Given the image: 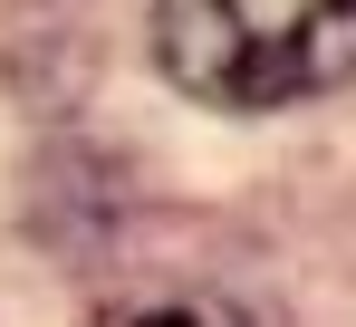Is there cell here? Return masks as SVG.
<instances>
[{
  "label": "cell",
  "instance_id": "obj_1",
  "mask_svg": "<svg viewBox=\"0 0 356 327\" xmlns=\"http://www.w3.org/2000/svg\"><path fill=\"white\" fill-rule=\"evenodd\" d=\"M154 67L222 115L337 97L356 77V0H154Z\"/></svg>",
  "mask_w": 356,
  "mask_h": 327
},
{
  "label": "cell",
  "instance_id": "obj_2",
  "mask_svg": "<svg viewBox=\"0 0 356 327\" xmlns=\"http://www.w3.org/2000/svg\"><path fill=\"white\" fill-rule=\"evenodd\" d=\"M106 327H250V318L212 289H154V298H125Z\"/></svg>",
  "mask_w": 356,
  "mask_h": 327
}]
</instances>
